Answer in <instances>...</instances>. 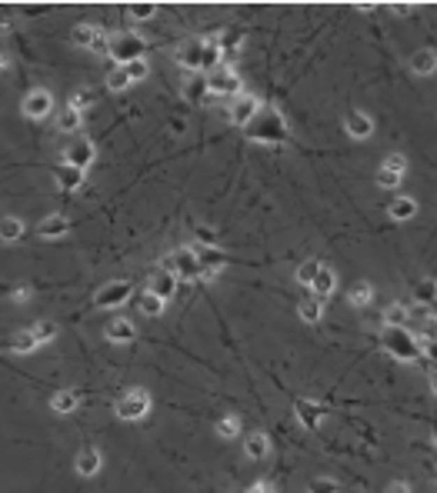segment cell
Here are the masks:
<instances>
[{"label": "cell", "mask_w": 437, "mask_h": 493, "mask_svg": "<svg viewBox=\"0 0 437 493\" xmlns=\"http://www.w3.org/2000/svg\"><path fill=\"white\" fill-rule=\"evenodd\" d=\"M57 127H61L64 134H77V130L84 127V114L74 110V107H67V110L61 114V120H57Z\"/></svg>", "instance_id": "f546056e"}, {"label": "cell", "mask_w": 437, "mask_h": 493, "mask_svg": "<svg viewBox=\"0 0 437 493\" xmlns=\"http://www.w3.org/2000/svg\"><path fill=\"white\" fill-rule=\"evenodd\" d=\"M307 493H337V480H327V477H317L311 480Z\"/></svg>", "instance_id": "d590c367"}, {"label": "cell", "mask_w": 437, "mask_h": 493, "mask_svg": "<svg viewBox=\"0 0 437 493\" xmlns=\"http://www.w3.org/2000/svg\"><path fill=\"white\" fill-rule=\"evenodd\" d=\"M94 157H97V150H94L91 140H77V144H71L64 150V164L77 167V170H87L94 164Z\"/></svg>", "instance_id": "30bf717a"}, {"label": "cell", "mask_w": 437, "mask_h": 493, "mask_svg": "<svg viewBox=\"0 0 437 493\" xmlns=\"http://www.w3.org/2000/svg\"><path fill=\"white\" fill-rule=\"evenodd\" d=\"M414 297L421 300V303H431V300L437 297V284H434V280H421L417 290H414Z\"/></svg>", "instance_id": "e575fe53"}, {"label": "cell", "mask_w": 437, "mask_h": 493, "mask_svg": "<svg viewBox=\"0 0 437 493\" xmlns=\"http://www.w3.org/2000/svg\"><path fill=\"white\" fill-rule=\"evenodd\" d=\"M387 217H391L394 224L414 220V217H417V200H414V197H394L391 207H387Z\"/></svg>", "instance_id": "9a60e30c"}, {"label": "cell", "mask_w": 437, "mask_h": 493, "mask_svg": "<svg viewBox=\"0 0 437 493\" xmlns=\"http://www.w3.org/2000/svg\"><path fill=\"white\" fill-rule=\"evenodd\" d=\"M217 60H221V40H214V37L191 40L177 50V63L187 70H217Z\"/></svg>", "instance_id": "6da1fadb"}, {"label": "cell", "mask_w": 437, "mask_h": 493, "mask_svg": "<svg viewBox=\"0 0 437 493\" xmlns=\"http://www.w3.org/2000/svg\"><path fill=\"white\" fill-rule=\"evenodd\" d=\"M101 464H104V457H101V450L97 447H80L74 460V470L80 477H94V473H101Z\"/></svg>", "instance_id": "7c38bea8"}, {"label": "cell", "mask_w": 437, "mask_h": 493, "mask_svg": "<svg viewBox=\"0 0 437 493\" xmlns=\"http://www.w3.org/2000/svg\"><path fill=\"white\" fill-rule=\"evenodd\" d=\"M407 307L404 303H391L387 310H384V327L387 330H401V327H407Z\"/></svg>", "instance_id": "d4e9b609"}, {"label": "cell", "mask_w": 437, "mask_h": 493, "mask_svg": "<svg viewBox=\"0 0 437 493\" xmlns=\"http://www.w3.org/2000/svg\"><path fill=\"white\" fill-rule=\"evenodd\" d=\"M131 280H114V284H107L97 290V297H94V307L97 310H110V307H121L124 300L131 297Z\"/></svg>", "instance_id": "52a82bcc"}, {"label": "cell", "mask_w": 437, "mask_h": 493, "mask_svg": "<svg viewBox=\"0 0 437 493\" xmlns=\"http://www.w3.org/2000/svg\"><path fill=\"white\" fill-rule=\"evenodd\" d=\"M387 493H410V483H404V480H394L391 487H387Z\"/></svg>", "instance_id": "ab89813d"}, {"label": "cell", "mask_w": 437, "mask_h": 493, "mask_svg": "<svg viewBox=\"0 0 437 493\" xmlns=\"http://www.w3.org/2000/svg\"><path fill=\"white\" fill-rule=\"evenodd\" d=\"M107 90H114V93H124V90L131 87V77H127V70L124 67H114L110 74H107Z\"/></svg>", "instance_id": "4dcf8cb0"}, {"label": "cell", "mask_w": 437, "mask_h": 493, "mask_svg": "<svg viewBox=\"0 0 437 493\" xmlns=\"http://www.w3.org/2000/svg\"><path fill=\"white\" fill-rule=\"evenodd\" d=\"M344 134L354 137V140H367V137L374 134V120H371V114L350 110V114L344 117Z\"/></svg>", "instance_id": "8fae6325"}, {"label": "cell", "mask_w": 437, "mask_h": 493, "mask_svg": "<svg viewBox=\"0 0 437 493\" xmlns=\"http://www.w3.org/2000/svg\"><path fill=\"white\" fill-rule=\"evenodd\" d=\"M147 290H151L154 297H161L167 303V300L174 297V290H177V277H174V273H167V270H161V273H154V277H151V287H147Z\"/></svg>", "instance_id": "e0dca14e"}, {"label": "cell", "mask_w": 437, "mask_h": 493, "mask_svg": "<svg viewBox=\"0 0 437 493\" xmlns=\"http://www.w3.org/2000/svg\"><path fill=\"white\" fill-rule=\"evenodd\" d=\"M164 270L167 273H174L177 280H200V260L191 247H181V250H174V254L164 260Z\"/></svg>", "instance_id": "3957f363"}, {"label": "cell", "mask_w": 437, "mask_h": 493, "mask_svg": "<svg viewBox=\"0 0 437 493\" xmlns=\"http://www.w3.org/2000/svg\"><path fill=\"white\" fill-rule=\"evenodd\" d=\"M7 67H10V60L3 57V54H0V70H7Z\"/></svg>", "instance_id": "7bdbcfd3"}, {"label": "cell", "mask_w": 437, "mask_h": 493, "mask_svg": "<svg viewBox=\"0 0 437 493\" xmlns=\"http://www.w3.org/2000/svg\"><path fill=\"white\" fill-rule=\"evenodd\" d=\"M410 70H414L417 77L437 74V54L434 50H427V47H424V50H414V54H410Z\"/></svg>", "instance_id": "ac0fdd59"}, {"label": "cell", "mask_w": 437, "mask_h": 493, "mask_svg": "<svg viewBox=\"0 0 437 493\" xmlns=\"http://www.w3.org/2000/svg\"><path fill=\"white\" fill-rule=\"evenodd\" d=\"M407 177V157L404 153H387L380 160V170H377V183L387 187V190H397Z\"/></svg>", "instance_id": "277c9868"}, {"label": "cell", "mask_w": 437, "mask_h": 493, "mask_svg": "<svg viewBox=\"0 0 437 493\" xmlns=\"http://www.w3.org/2000/svg\"><path fill=\"white\" fill-rule=\"evenodd\" d=\"M347 300H350V307H371V300H374V284H367V280L354 284L350 290H347Z\"/></svg>", "instance_id": "603a6c76"}, {"label": "cell", "mask_w": 437, "mask_h": 493, "mask_svg": "<svg viewBox=\"0 0 437 493\" xmlns=\"http://www.w3.org/2000/svg\"><path fill=\"white\" fill-rule=\"evenodd\" d=\"M311 290H314V300H320V303L331 300L334 290H337V273H334L331 267H320L314 277V284H311Z\"/></svg>", "instance_id": "5bb4252c"}, {"label": "cell", "mask_w": 437, "mask_h": 493, "mask_svg": "<svg viewBox=\"0 0 437 493\" xmlns=\"http://www.w3.org/2000/svg\"><path fill=\"white\" fill-rule=\"evenodd\" d=\"M10 297L17 300V303H24V300H31V287H17L14 294H10Z\"/></svg>", "instance_id": "60d3db41"}, {"label": "cell", "mask_w": 437, "mask_h": 493, "mask_svg": "<svg viewBox=\"0 0 437 493\" xmlns=\"http://www.w3.org/2000/svg\"><path fill=\"white\" fill-rule=\"evenodd\" d=\"M244 453L251 457V460H264L267 453H271V437L267 434H251L244 440Z\"/></svg>", "instance_id": "44dd1931"}, {"label": "cell", "mask_w": 437, "mask_h": 493, "mask_svg": "<svg viewBox=\"0 0 437 493\" xmlns=\"http://www.w3.org/2000/svg\"><path fill=\"white\" fill-rule=\"evenodd\" d=\"M20 110H24V117H27V120H44L47 114L54 110V97H50V90H44V87L31 90V93L24 97Z\"/></svg>", "instance_id": "ba28073f"}, {"label": "cell", "mask_w": 437, "mask_h": 493, "mask_svg": "<svg viewBox=\"0 0 437 493\" xmlns=\"http://www.w3.org/2000/svg\"><path fill=\"white\" fill-rule=\"evenodd\" d=\"M137 307H140V314H144V317H161L167 303L161 297H154L151 290H144V294H140V300H137Z\"/></svg>", "instance_id": "83f0119b"}, {"label": "cell", "mask_w": 437, "mask_h": 493, "mask_svg": "<svg viewBox=\"0 0 437 493\" xmlns=\"http://www.w3.org/2000/svg\"><path fill=\"white\" fill-rule=\"evenodd\" d=\"M24 237V220H17V217H3L0 220V240L3 243H14V240Z\"/></svg>", "instance_id": "f1b7e54d"}, {"label": "cell", "mask_w": 437, "mask_h": 493, "mask_svg": "<svg viewBox=\"0 0 437 493\" xmlns=\"http://www.w3.org/2000/svg\"><path fill=\"white\" fill-rule=\"evenodd\" d=\"M104 333H107L110 344H131V340L137 337V327L131 324V320H114V324H107Z\"/></svg>", "instance_id": "d6986e66"}, {"label": "cell", "mask_w": 437, "mask_h": 493, "mask_svg": "<svg viewBox=\"0 0 437 493\" xmlns=\"http://www.w3.org/2000/svg\"><path fill=\"white\" fill-rule=\"evenodd\" d=\"M114 414H117L121 420H127V423L144 420L147 414H151V393H147V390H127L121 400H117Z\"/></svg>", "instance_id": "7a4b0ae2"}, {"label": "cell", "mask_w": 437, "mask_h": 493, "mask_svg": "<svg viewBox=\"0 0 437 493\" xmlns=\"http://www.w3.org/2000/svg\"><path fill=\"white\" fill-rule=\"evenodd\" d=\"M154 10H157L154 3H134V7H131V17H134V20H147V17H154Z\"/></svg>", "instance_id": "74e56055"}, {"label": "cell", "mask_w": 437, "mask_h": 493, "mask_svg": "<svg viewBox=\"0 0 437 493\" xmlns=\"http://www.w3.org/2000/svg\"><path fill=\"white\" fill-rule=\"evenodd\" d=\"M34 337H37V344H50L54 337H57V324L54 320H40V324H34Z\"/></svg>", "instance_id": "836d02e7"}, {"label": "cell", "mask_w": 437, "mask_h": 493, "mask_svg": "<svg viewBox=\"0 0 437 493\" xmlns=\"http://www.w3.org/2000/svg\"><path fill=\"white\" fill-rule=\"evenodd\" d=\"M37 347H40V344H37L34 330H17L14 340H10V350H14V354H34Z\"/></svg>", "instance_id": "4316f807"}, {"label": "cell", "mask_w": 437, "mask_h": 493, "mask_svg": "<svg viewBox=\"0 0 437 493\" xmlns=\"http://www.w3.org/2000/svg\"><path fill=\"white\" fill-rule=\"evenodd\" d=\"M214 430H217L221 440H237V437H241V417H237V414H227V417L217 420Z\"/></svg>", "instance_id": "cb8c5ba5"}, {"label": "cell", "mask_w": 437, "mask_h": 493, "mask_svg": "<svg viewBox=\"0 0 437 493\" xmlns=\"http://www.w3.org/2000/svg\"><path fill=\"white\" fill-rule=\"evenodd\" d=\"M77 407H80V393L77 390H57L50 397V410L54 414H74Z\"/></svg>", "instance_id": "ffe728a7"}, {"label": "cell", "mask_w": 437, "mask_h": 493, "mask_svg": "<svg viewBox=\"0 0 437 493\" xmlns=\"http://www.w3.org/2000/svg\"><path fill=\"white\" fill-rule=\"evenodd\" d=\"M67 230H71V220H67V217H61V213H50V217H44V220H40V227H37V234H40L44 240H61Z\"/></svg>", "instance_id": "2e32d148"}, {"label": "cell", "mask_w": 437, "mask_h": 493, "mask_svg": "<svg viewBox=\"0 0 437 493\" xmlns=\"http://www.w3.org/2000/svg\"><path fill=\"white\" fill-rule=\"evenodd\" d=\"M140 50H144V40L137 33H121L110 40V57L117 60V67L131 63V60H140Z\"/></svg>", "instance_id": "8992f818"}, {"label": "cell", "mask_w": 437, "mask_h": 493, "mask_svg": "<svg viewBox=\"0 0 437 493\" xmlns=\"http://www.w3.org/2000/svg\"><path fill=\"white\" fill-rule=\"evenodd\" d=\"M324 267L320 260H304L301 267H297V284H304V287H311L314 284V277H317V270Z\"/></svg>", "instance_id": "d6a6232c"}, {"label": "cell", "mask_w": 437, "mask_h": 493, "mask_svg": "<svg viewBox=\"0 0 437 493\" xmlns=\"http://www.w3.org/2000/svg\"><path fill=\"white\" fill-rule=\"evenodd\" d=\"M297 314H301L304 324H320L324 320V303L320 300H301V307H297Z\"/></svg>", "instance_id": "484cf974"}, {"label": "cell", "mask_w": 437, "mask_h": 493, "mask_svg": "<svg viewBox=\"0 0 437 493\" xmlns=\"http://www.w3.org/2000/svg\"><path fill=\"white\" fill-rule=\"evenodd\" d=\"M84 170H77V167L71 164H61V170H57V183H61V190H80L84 187Z\"/></svg>", "instance_id": "7402d4cb"}, {"label": "cell", "mask_w": 437, "mask_h": 493, "mask_svg": "<svg viewBox=\"0 0 437 493\" xmlns=\"http://www.w3.org/2000/svg\"><path fill=\"white\" fill-rule=\"evenodd\" d=\"M247 493H277V490H274L271 480H254V483L247 487Z\"/></svg>", "instance_id": "f35d334b"}, {"label": "cell", "mask_w": 437, "mask_h": 493, "mask_svg": "<svg viewBox=\"0 0 437 493\" xmlns=\"http://www.w3.org/2000/svg\"><path fill=\"white\" fill-rule=\"evenodd\" d=\"M124 70H127V77H131V84H137V80H147V74H151V63L140 57V60H131V63H124Z\"/></svg>", "instance_id": "1f68e13d"}, {"label": "cell", "mask_w": 437, "mask_h": 493, "mask_svg": "<svg viewBox=\"0 0 437 493\" xmlns=\"http://www.w3.org/2000/svg\"><path fill=\"white\" fill-rule=\"evenodd\" d=\"M431 354H437V340H434V344H431Z\"/></svg>", "instance_id": "ee69618b"}, {"label": "cell", "mask_w": 437, "mask_h": 493, "mask_svg": "<svg viewBox=\"0 0 437 493\" xmlns=\"http://www.w3.org/2000/svg\"><path fill=\"white\" fill-rule=\"evenodd\" d=\"M431 390H434V397H437V370L431 374Z\"/></svg>", "instance_id": "b9f144b4"}, {"label": "cell", "mask_w": 437, "mask_h": 493, "mask_svg": "<svg viewBox=\"0 0 437 493\" xmlns=\"http://www.w3.org/2000/svg\"><path fill=\"white\" fill-rule=\"evenodd\" d=\"M207 90L211 93H221V97H244V80L234 70H227V67H217V70H211V77H207Z\"/></svg>", "instance_id": "5b68a950"}, {"label": "cell", "mask_w": 437, "mask_h": 493, "mask_svg": "<svg viewBox=\"0 0 437 493\" xmlns=\"http://www.w3.org/2000/svg\"><path fill=\"white\" fill-rule=\"evenodd\" d=\"M257 110H260V100L244 93V97H237V100L230 104V123H234V127H247V123L257 120Z\"/></svg>", "instance_id": "9c48e42d"}, {"label": "cell", "mask_w": 437, "mask_h": 493, "mask_svg": "<svg viewBox=\"0 0 437 493\" xmlns=\"http://www.w3.org/2000/svg\"><path fill=\"white\" fill-rule=\"evenodd\" d=\"M91 104H94L91 90H74V97H71V104H67V107H74V110H80V114H84Z\"/></svg>", "instance_id": "8d00e7d4"}, {"label": "cell", "mask_w": 437, "mask_h": 493, "mask_svg": "<svg viewBox=\"0 0 437 493\" xmlns=\"http://www.w3.org/2000/svg\"><path fill=\"white\" fill-rule=\"evenodd\" d=\"M194 254L200 260V280H217L221 270H224V257L217 254V250H197V247H194Z\"/></svg>", "instance_id": "4fadbf2b"}]
</instances>
